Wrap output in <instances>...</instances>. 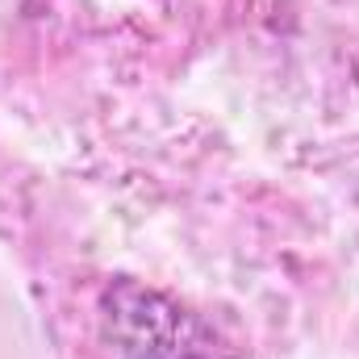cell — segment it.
I'll return each instance as SVG.
<instances>
[{
    "label": "cell",
    "mask_w": 359,
    "mask_h": 359,
    "mask_svg": "<svg viewBox=\"0 0 359 359\" xmlns=\"http://www.w3.org/2000/svg\"><path fill=\"white\" fill-rule=\"evenodd\" d=\"M109 334L138 359H234L226 343L196 318L184 313L159 292H147L130 280H117L100 297Z\"/></svg>",
    "instance_id": "1"
}]
</instances>
